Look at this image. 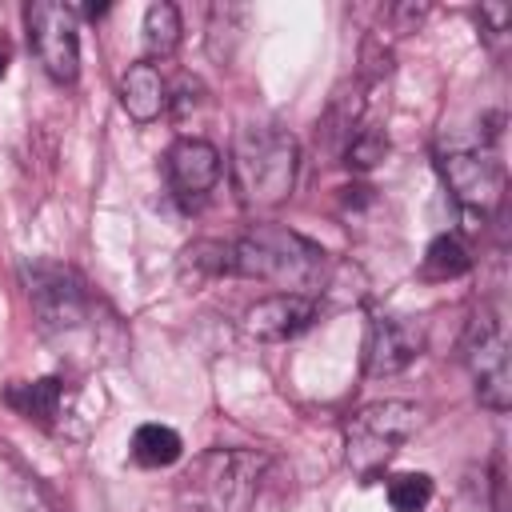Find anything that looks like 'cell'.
Here are the masks:
<instances>
[{
  "label": "cell",
  "mask_w": 512,
  "mask_h": 512,
  "mask_svg": "<svg viewBox=\"0 0 512 512\" xmlns=\"http://www.w3.org/2000/svg\"><path fill=\"white\" fill-rule=\"evenodd\" d=\"M232 272L268 280V284L284 288L288 296L312 300V292H320V284L328 280V256L320 244L304 240L300 232H288L276 224H256L248 236H240L232 244Z\"/></svg>",
  "instance_id": "6da1fadb"
},
{
  "label": "cell",
  "mask_w": 512,
  "mask_h": 512,
  "mask_svg": "<svg viewBox=\"0 0 512 512\" xmlns=\"http://www.w3.org/2000/svg\"><path fill=\"white\" fill-rule=\"evenodd\" d=\"M268 460L248 448H212L192 460L180 476V508L184 512H248Z\"/></svg>",
  "instance_id": "7a4b0ae2"
},
{
  "label": "cell",
  "mask_w": 512,
  "mask_h": 512,
  "mask_svg": "<svg viewBox=\"0 0 512 512\" xmlns=\"http://www.w3.org/2000/svg\"><path fill=\"white\" fill-rule=\"evenodd\" d=\"M232 184L248 208L280 204L296 184V140L268 124H248L232 144Z\"/></svg>",
  "instance_id": "3957f363"
},
{
  "label": "cell",
  "mask_w": 512,
  "mask_h": 512,
  "mask_svg": "<svg viewBox=\"0 0 512 512\" xmlns=\"http://www.w3.org/2000/svg\"><path fill=\"white\" fill-rule=\"evenodd\" d=\"M416 424H420V412H416V404H408V400H380V404L360 408V412L348 420V428H344L348 464H352L360 476L380 472V468L408 444V436L416 432Z\"/></svg>",
  "instance_id": "277c9868"
},
{
  "label": "cell",
  "mask_w": 512,
  "mask_h": 512,
  "mask_svg": "<svg viewBox=\"0 0 512 512\" xmlns=\"http://www.w3.org/2000/svg\"><path fill=\"white\" fill-rule=\"evenodd\" d=\"M464 364L476 380V396L492 412H508L512 404V368H508V340L504 324L492 308L472 312L464 332Z\"/></svg>",
  "instance_id": "5b68a950"
},
{
  "label": "cell",
  "mask_w": 512,
  "mask_h": 512,
  "mask_svg": "<svg viewBox=\"0 0 512 512\" xmlns=\"http://www.w3.org/2000/svg\"><path fill=\"white\" fill-rule=\"evenodd\" d=\"M28 40L36 60L56 84H72L80 76V36H76V16L60 0H32L24 8Z\"/></svg>",
  "instance_id": "8992f818"
},
{
  "label": "cell",
  "mask_w": 512,
  "mask_h": 512,
  "mask_svg": "<svg viewBox=\"0 0 512 512\" xmlns=\"http://www.w3.org/2000/svg\"><path fill=\"white\" fill-rule=\"evenodd\" d=\"M440 172L448 180V188L456 192V204L464 212V228L476 232L480 220H484V208L496 200L500 192V164L492 156V148H480V144H460L452 140L444 152H440Z\"/></svg>",
  "instance_id": "52a82bcc"
},
{
  "label": "cell",
  "mask_w": 512,
  "mask_h": 512,
  "mask_svg": "<svg viewBox=\"0 0 512 512\" xmlns=\"http://www.w3.org/2000/svg\"><path fill=\"white\" fill-rule=\"evenodd\" d=\"M24 280H28V300H32V308L40 316V328L48 336L72 332L88 320V296H84L80 280L68 268L36 260V264L24 268Z\"/></svg>",
  "instance_id": "ba28073f"
},
{
  "label": "cell",
  "mask_w": 512,
  "mask_h": 512,
  "mask_svg": "<svg viewBox=\"0 0 512 512\" xmlns=\"http://www.w3.org/2000/svg\"><path fill=\"white\" fill-rule=\"evenodd\" d=\"M424 348V328L404 320V316H376L368 324V344H364V368L368 376H396L404 372Z\"/></svg>",
  "instance_id": "9c48e42d"
},
{
  "label": "cell",
  "mask_w": 512,
  "mask_h": 512,
  "mask_svg": "<svg viewBox=\"0 0 512 512\" xmlns=\"http://www.w3.org/2000/svg\"><path fill=\"white\" fill-rule=\"evenodd\" d=\"M316 316V304L308 296H288V292H276V296H264L256 300L248 312H244V332L252 340H292L300 336Z\"/></svg>",
  "instance_id": "30bf717a"
},
{
  "label": "cell",
  "mask_w": 512,
  "mask_h": 512,
  "mask_svg": "<svg viewBox=\"0 0 512 512\" xmlns=\"http://www.w3.org/2000/svg\"><path fill=\"white\" fill-rule=\"evenodd\" d=\"M220 180V152L208 140H180L168 148V184L184 200H200Z\"/></svg>",
  "instance_id": "8fae6325"
},
{
  "label": "cell",
  "mask_w": 512,
  "mask_h": 512,
  "mask_svg": "<svg viewBox=\"0 0 512 512\" xmlns=\"http://www.w3.org/2000/svg\"><path fill=\"white\" fill-rule=\"evenodd\" d=\"M120 104L132 120H156L168 104V88L156 64H132L120 76Z\"/></svg>",
  "instance_id": "7c38bea8"
},
{
  "label": "cell",
  "mask_w": 512,
  "mask_h": 512,
  "mask_svg": "<svg viewBox=\"0 0 512 512\" xmlns=\"http://www.w3.org/2000/svg\"><path fill=\"white\" fill-rule=\"evenodd\" d=\"M60 396H64V384L56 376H40V380H28V384H12L4 392L8 408H16L20 416L36 420V424H52V416L60 412Z\"/></svg>",
  "instance_id": "4fadbf2b"
},
{
  "label": "cell",
  "mask_w": 512,
  "mask_h": 512,
  "mask_svg": "<svg viewBox=\"0 0 512 512\" xmlns=\"http://www.w3.org/2000/svg\"><path fill=\"white\" fill-rule=\"evenodd\" d=\"M180 452L184 444L168 424H140L132 432V460L140 468H168L180 460Z\"/></svg>",
  "instance_id": "5bb4252c"
},
{
  "label": "cell",
  "mask_w": 512,
  "mask_h": 512,
  "mask_svg": "<svg viewBox=\"0 0 512 512\" xmlns=\"http://www.w3.org/2000/svg\"><path fill=\"white\" fill-rule=\"evenodd\" d=\"M144 44L152 56H172L176 44H180V12L176 4H152L144 12Z\"/></svg>",
  "instance_id": "9a60e30c"
},
{
  "label": "cell",
  "mask_w": 512,
  "mask_h": 512,
  "mask_svg": "<svg viewBox=\"0 0 512 512\" xmlns=\"http://www.w3.org/2000/svg\"><path fill=\"white\" fill-rule=\"evenodd\" d=\"M468 252H464V244L456 240V236H436L432 244H428V252H424V276H432V280H452V276H464L468 272Z\"/></svg>",
  "instance_id": "2e32d148"
},
{
  "label": "cell",
  "mask_w": 512,
  "mask_h": 512,
  "mask_svg": "<svg viewBox=\"0 0 512 512\" xmlns=\"http://www.w3.org/2000/svg\"><path fill=\"white\" fill-rule=\"evenodd\" d=\"M428 500H432V476H424V472L392 476V484H388V504H392V512H424Z\"/></svg>",
  "instance_id": "e0dca14e"
},
{
  "label": "cell",
  "mask_w": 512,
  "mask_h": 512,
  "mask_svg": "<svg viewBox=\"0 0 512 512\" xmlns=\"http://www.w3.org/2000/svg\"><path fill=\"white\" fill-rule=\"evenodd\" d=\"M184 268H192L196 276H220V272H232V244H220V240H200L184 252Z\"/></svg>",
  "instance_id": "ac0fdd59"
},
{
  "label": "cell",
  "mask_w": 512,
  "mask_h": 512,
  "mask_svg": "<svg viewBox=\"0 0 512 512\" xmlns=\"http://www.w3.org/2000/svg\"><path fill=\"white\" fill-rule=\"evenodd\" d=\"M384 156H388V140H384V132H360V136L348 140V164L360 168V172L376 168Z\"/></svg>",
  "instance_id": "d6986e66"
},
{
  "label": "cell",
  "mask_w": 512,
  "mask_h": 512,
  "mask_svg": "<svg viewBox=\"0 0 512 512\" xmlns=\"http://www.w3.org/2000/svg\"><path fill=\"white\" fill-rule=\"evenodd\" d=\"M480 16L492 24L496 36L508 32V24H512V8H508V4H480Z\"/></svg>",
  "instance_id": "ffe728a7"
},
{
  "label": "cell",
  "mask_w": 512,
  "mask_h": 512,
  "mask_svg": "<svg viewBox=\"0 0 512 512\" xmlns=\"http://www.w3.org/2000/svg\"><path fill=\"white\" fill-rule=\"evenodd\" d=\"M492 488H496V512H508V500H504V456H496V468H492Z\"/></svg>",
  "instance_id": "44dd1931"
},
{
  "label": "cell",
  "mask_w": 512,
  "mask_h": 512,
  "mask_svg": "<svg viewBox=\"0 0 512 512\" xmlns=\"http://www.w3.org/2000/svg\"><path fill=\"white\" fill-rule=\"evenodd\" d=\"M104 12H108V4H88V8H84L88 20H96V16H104Z\"/></svg>",
  "instance_id": "7402d4cb"
},
{
  "label": "cell",
  "mask_w": 512,
  "mask_h": 512,
  "mask_svg": "<svg viewBox=\"0 0 512 512\" xmlns=\"http://www.w3.org/2000/svg\"><path fill=\"white\" fill-rule=\"evenodd\" d=\"M4 68H8V60H4V52H0V80H4Z\"/></svg>",
  "instance_id": "603a6c76"
}]
</instances>
